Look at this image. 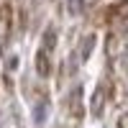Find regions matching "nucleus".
<instances>
[{
  "label": "nucleus",
  "mask_w": 128,
  "mask_h": 128,
  "mask_svg": "<svg viewBox=\"0 0 128 128\" xmlns=\"http://www.w3.org/2000/svg\"><path fill=\"white\" fill-rule=\"evenodd\" d=\"M120 120H123V123H120V128H128V115H123Z\"/></svg>",
  "instance_id": "f03ea898"
},
{
  "label": "nucleus",
  "mask_w": 128,
  "mask_h": 128,
  "mask_svg": "<svg viewBox=\"0 0 128 128\" xmlns=\"http://www.w3.org/2000/svg\"><path fill=\"white\" fill-rule=\"evenodd\" d=\"M69 8H72V13H80V0H72Z\"/></svg>",
  "instance_id": "f257e3e1"
}]
</instances>
